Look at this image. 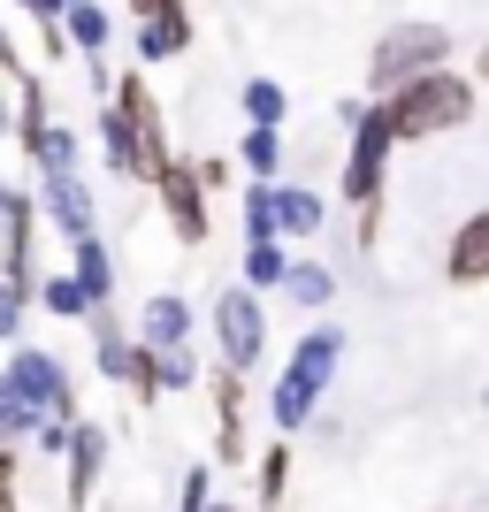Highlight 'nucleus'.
<instances>
[{
  "instance_id": "obj_29",
  "label": "nucleus",
  "mask_w": 489,
  "mask_h": 512,
  "mask_svg": "<svg viewBox=\"0 0 489 512\" xmlns=\"http://www.w3.org/2000/svg\"><path fill=\"white\" fill-rule=\"evenodd\" d=\"M23 299H31V291L0 276V344H16V337H23Z\"/></svg>"
},
{
  "instance_id": "obj_10",
  "label": "nucleus",
  "mask_w": 489,
  "mask_h": 512,
  "mask_svg": "<svg viewBox=\"0 0 489 512\" xmlns=\"http://www.w3.org/2000/svg\"><path fill=\"white\" fill-rule=\"evenodd\" d=\"M161 207H169V222H176V237L184 245H207V184H199V169H184V161H169L161 169Z\"/></svg>"
},
{
  "instance_id": "obj_36",
  "label": "nucleus",
  "mask_w": 489,
  "mask_h": 512,
  "mask_svg": "<svg viewBox=\"0 0 489 512\" xmlns=\"http://www.w3.org/2000/svg\"><path fill=\"white\" fill-rule=\"evenodd\" d=\"M0 62H8V39H0Z\"/></svg>"
},
{
  "instance_id": "obj_13",
  "label": "nucleus",
  "mask_w": 489,
  "mask_h": 512,
  "mask_svg": "<svg viewBox=\"0 0 489 512\" xmlns=\"http://www.w3.org/2000/svg\"><path fill=\"white\" fill-rule=\"evenodd\" d=\"M100 467H107V436L77 421V436H69V482H62L69 512H85V505H92V490H100Z\"/></svg>"
},
{
  "instance_id": "obj_26",
  "label": "nucleus",
  "mask_w": 489,
  "mask_h": 512,
  "mask_svg": "<svg viewBox=\"0 0 489 512\" xmlns=\"http://www.w3.org/2000/svg\"><path fill=\"white\" fill-rule=\"evenodd\" d=\"M253 490H260V505H283V490H291V451H260V482H253Z\"/></svg>"
},
{
  "instance_id": "obj_34",
  "label": "nucleus",
  "mask_w": 489,
  "mask_h": 512,
  "mask_svg": "<svg viewBox=\"0 0 489 512\" xmlns=\"http://www.w3.org/2000/svg\"><path fill=\"white\" fill-rule=\"evenodd\" d=\"M482 85H489V46H482Z\"/></svg>"
},
{
  "instance_id": "obj_18",
  "label": "nucleus",
  "mask_w": 489,
  "mask_h": 512,
  "mask_svg": "<svg viewBox=\"0 0 489 512\" xmlns=\"http://www.w3.org/2000/svg\"><path fill=\"white\" fill-rule=\"evenodd\" d=\"M39 406H31V398H23L16 390V375H8V367H0V444H23V436H39Z\"/></svg>"
},
{
  "instance_id": "obj_7",
  "label": "nucleus",
  "mask_w": 489,
  "mask_h": 512,
  "mask_svg": "<svg viewBox=\"0 0 489 512\" xmlns=\"http://www.w3.org/2000/svg\"><path fill=\"white\" fill-rule=\"evenodd\" d=\"M8 375H16V390L39 406L46 428H77V390H69V367L54 360V352H31V344H16V352H8Z\"/></svg>"
},
{
  "instance_id": "obj_28",
  "label": "nucleus",
  "mask_w": 489,
  "mask_h": 512,
  "mask_svg": "<svg viewBox=\"0 0 489 512\" xmlns=\"http://www.w3.org/2000/svg\"><path fill=\"white\" fill-rule=\"evenodd\" d=\"M245 230L253 237H283L276 230V184H253V192H245Z\"/></svg>"
},
{
  "instance_id": "obj_24",
  "label": "nucleus",
  "mask_w": 489,
  "mask_h": 512,
  "mask_svg": "<svg viewBox=\"0 0 489 512\" xmlns=\"http://www.w3.org/2000/svg\"><path fill=\"white\" fill-rule=\"evenodd\" d=\"M245 169H253V184H276V169H283V138L276 130H245Z\"/></svg>"
},
{
  "instance_id": "obj_16",
  "label": "nucleus",
  "mask_w": 489,
  "mask_h": 512,
  "mask_svg": "<svg viewBox=\"0 0 489 512\" xmlns=\"http://www.w3.org/2000/svg\"><path fill=\"white\" fill-rule=\"evenodd\" d=\"M184 46H192V16H184V0H161L146 16V31H138V54H146V62H169Z\"/></svg>"
},
{
  "instance_id": "obj_15",
  "label": "nucleus",
  "mask_w": 489,
  "mask_h": 512,
  "mask_svg": "<svg viewBox=\"0 0 489 512\" xmlns=\"http://www.w3.org/2000/svg\"><path fill=\"white\" fill-rule=\"evenodd\" d=\"M214 421H222V467H245V375H214Z\"/></svg>"
},
{
  "instance_id": "obj_12",
  "label": "nucleus",
  "mask_w": 489,
  "mask_h": 512,
  "mask_svg": "<svg viewBox=\"0 0 489 512\" xmlns=\"http://www.w3.org/2000/svg\"><path fill=\"white\" fill-rule=\"evenodd\" d=\"M444 276L459 283V291H474V283H489V207H482V214H467V222L451 230Z\"/></svg>"
},
{
  "instance_id": "obj_25",
  "label": "nucleus",
  "mask_w": 489,
  "mask_h": 512,
  "mask_svg": "<svg viewBox=\"0 0 489 512\" xmlns=\"http://www.w3.org/2000/svg\"><path fill=\"white\" fill-rule=\"evenodd\" d=\"M245 123H260V130L283 123V85L276 77H253V85H245Z\"/></svg>"
},
{
  "instance_id": "obj_11",
  "label": "nucleus",
  "mask_w": 489,
  "mask_h": 512,
  "mask_svg": "<svg viewBox=\"0 0 489 512\" xmlns=\"http://www.w3.org/2000/svg\"><path fill=\"white\" fill-rule=\"evenodd\" d=\"M0 123L16 130L23 146H39L46 130H54V123H46V92H39V85H31V77L16 69V54L0 62Z\"/></svg>"
},
{
  "instance_id": "obj_5",
  "label": "nucleus",
  "mask_w": 489,
  "mask_h": 512,
  "mask_svg": "<svg viewBox=\"0 0 489 512\" xmlns=\"http://www.w3.org/2000/svg\"><path fill=\"white\" fill-rule=\"evenodd\" d=\"M444 54H451V31H436V23H398V31H383L375 54H367V85L375 92H405L413 77H436Z\"/></svg>"
},
{
  "instance_id": "obj_17",
  "label": "nucleus",
  "mask_w": 489,
  "mask_h": 512,
  "mask_svg": "<svg viewBox=\"0 0 489 512\" xmlns=\"http://www.w3.org/2000/svg\"><path fill=\"white\" fill-rule=\"evenodd\" d=\"M69 276L85 283L92 314H100V306H107V291H115V260H107V245H100V237H77V245H69Z\"/></svg>"
},
{
  "instance_id": "obj_6",
  "label": "nucleus",
  "mask_w": 489,
  "mask_h": 512,
  "mask_svg": "<svg viewBox=\"0 0 489 512\" xmlns=\"http://www.w3.org/2000/svg\"><path fill=\"white\" fill-rule=\"evenodd\" d=\"M390 146H398V130H390V107H367L360 123H352V153H344V199H352V207H375V199H383Z\"/></svg>"
},
{
  "instance_id": "obj_20",
  "label": "nucleus",
  "mask_w": 489,
  "mask_h": 512,
  "mask_svg": "<svg viewBox=\"0 0 489 512\" xmlns=\"http://www.w3.org/2000/svg\"><path fill=\"white\" fill-rule=\"evenodd\" d=\"M276 230L283 237H314L321 230V199L314 192H283L276 184Z\"/></svg>"
},
{
  "instance_id": "obj_2",
  "label": "nucleus",
  "mask_w": 489,
  "mask_h": 512,
  "mask_svg": "<svg viewBox=\"0 0 489 512\" xmlns=\"http://www.w3.org/2000/svg\"><path fill=\"white\" fill-rule=\"evenodd\" d=\"M390 130H398L405 146H421V138H444V130H459L474 115V85L467 77H451V69H436V77H413L405 92H390Z\"/></svg>"
},
{
  "instance_id": "obj_31",
  "label": "nucleus",
  "mask_w": 489,
  "mask_h": 512,
  "mask_svg": "<svg viewBox=\"0 0 489 512\" xmlns=\"http://www.w3.org/2000/svg\"><path fill=\"white\" fill-rule=\"evenodd\" d=\"M184 512H207V467L184 474Z\"/></svg>"
},
{
  "instance_id": "obj_8",
  "label": "nucleus",
  "mask_w": 489,
  "mask_h": 512,
  "mask_svg": "<svg viewBox=\"0 0 489 512\" xmlns=\"http://www.w3.org/2000/svg\"><path fill=\"white\" fill-rule=\"evenodd\" d=\"M214 344H222V367H245L260 360V344H268V314H260L253 291H222L214 299Z\"/></svg>"
},
{
  "instance_id": "obj_22",
  "label": "nucleus",
  "mask_w": 489,
  "mask_h": 512,
  "mask_svg": "<svg viewBox=\"0 0 489 512\" xmlns=\"http://www.w3.org/2000/svg\"><path fill=\"white\" fill-rule=\"evenodd\" d=\"M283 291H291L298 306H329L337 299V276H329L321 260H291V283H283Z\"/></svg>"
},
{
  "instance_id": "obj_30",
  "label": "nucleus",
  "mask_w": 489,
  "mask_h": 512,
  "mask_svg": "<svg viewBox=\"0 0 489 512\" xmlns=\"http://www.w3.org/2000/svg\"><path fill=\"white\" fill-rule=\"evenodd\" d=\"M0 512H16V444H0Z\"/></svg>"
},
{
  "instance_id": "obj_35",
  "label": "nucleus",
  "mask_w": 489,
  "mask_h": 512,
  "mask_svg": "<svg viewBox=\"0 0 489 512\" xmlns=\"http://www.w3.org/2000/svg\"><path fill=\"white\" fill-rule=\"evenodd\" d=\"M207 512H237V505H207Z\"/></svg>"
},
{
  "instance_id": "obj_1",
  "label": "nucleus",
  "mask_w": 489,
  "mask_h": 512,
  "mask_svg": "<svg viewBox=\"0 0 489 512\" xmlns=\"http://www.w3.org/2000/svg\"><path fill=\"white\" fill-rule=\"evenodd\" d=\"M100 138H107V169H115V176H146V184H161V169L176 161L146 77H123V85H115V100H107V115H100Z\"/></svg>"
},
{
  "instance_id": "obj_9",
  "label": "nucleus",
  "mask_w": 489,
  "mask_h": 512,
  "mask_svg": "<svg viewBox=\"0 0 489 512\" xmlns=\"http://www.w3.org/2000/svg\"><path fill=\"white\" fill-rule=\"evenodd\" d=\"M31 222H39V207L16 184H0V276L23 283V291H39V276H31Z\"/></svg>"
},
{
  "instance_id": "obj_3",
  "label": "nucleus",
  "mask_w": 489,
  "mask_h": 512,
  "mask_svg": "<svg viewBox=\"0 0 489 512\" xmlns=\"http://www.w3.org/2000/svg\"><path fill=\"white\" fill-rule=\"evenodd\" d=\"M344 360V329H306L291 352V367H283V383H276V428H306V413L321 406V390H329V375H337Z\"/></svg>"
},
{
  "instance_id": "obj_23",
  "label": "nucleus",
  "mask_w": 489,
  "mask_h": 512,
  "mask_svg": "<svg viewBox=\"0 0 489 512\" xmlns=\"http://www.w3.org/2000/svg\"><path fill=\"white\" fill-rule=\"evenodd\" d=\"M123 383L138 390V398H161V390H169V375H161V352H153L146 337L130 344V360H123Z\"/></svg>"
},
{
  "instance_id": "obj_14",
  "label": "nucleus",
  "mask_w": 489,
  "mask_h": 512,
  "mask_svg": "<svg viewBox=\"0 0 489 512\" xmlns=\"http://www.w3.org/2000/svg\"><path fill=\"white\" fill-rule=\"evenodd\" d=\"M138 337H146L153 352H192V306L176 299V291L146 299V314H138Z\"/></svg>"
},
{
  "instance_id": "obj_4",
  "label": "nucleus",
  "mask_w": 489,
  "mask_h": 512,
  "mask_svg": "<svg viewBox=\"0 0 489 512\" xmlns=\"http://www.w3.org/2000/svg\"><path fill=\"white\" fill-rule=\"evenodd\" d=\"M31 161H39L46 176V222L77 245V237H92V192H85V176H77V138L69 130H46L39 146H31Z\"/></svg>"
},
{
  "instance_id": "obj_27",
  "label": "nucleus",
  "mask_w": 489,
  "mask_h": 512,
  "mask_svg": "<svg viewBox=\"0 0 489 512\" xmlns=\"http://www.w3.org/2000/svg\"><path fill=\"white\" fill-rule=\"evenodd\" d=\"M39 299L54 306V314H92V299H85L77 276H39Z\"/></svg>"
},
{
  "instance_id": "obj_32",
  "label": "nucleus",
  "mask_w": 489,
  "mask_h": 512,
  "mask_svg": "<svg viewBox=\"0 0 489 512\" xmlns=\"http://www.w3.org/2000/svg\"><path fill=\"white\" fill-rule=\"evenodd\" d=\"M23 8H31V16H39V23H62L69 8H77V0H23Z\"/></svg>"
},
{
  "instance_id": "obj_19",
  "label": "nucleus",
  "mask_w": 489,
  "mask_h": 512,
  "mask_svg": "<svg viewBox=\"0 0 489 512\" xmlns=\"http://www.w3.org/2000/svg\"><path fill=\"white\" fill-rule=\"evenodd\" d=\"M268 283H291V260H283L276 237H253L245 245V291H268Z\"/></svg>"
},
{
  "instance_id": "obj_21",
  "label": "nucleus",
  "mask_w": 489,
  "mask_h": 512,
  "mask_svg": "<svg viewBox=\"0 0 489 512\" xmlns=\"http://www.w3.org/2000/svg\"><path fill=\"white\" fill-rule=\"evenodd\" d=\"M62 31H69V46H77V54H85V62H92V54H100V46H107V31H115V23H107V8H92V0H77Z\"/></svg>"
},
{
  "instance_id": "obj_33",
  "label": "nucleus",
  "mask_w": 489,
  "mask_h": 512,
  "mask_svg": "<svg viewBox=\"0 0 489 512\" xmlns=\"http://www.w3.org/2000/svg\"><path fill=\"white\" fill-rule=\"evenodd\" d=\"M130 8H138V23H146V16H153V8H161V0H130Z\"/></svg>"
}]
</instances>
